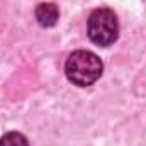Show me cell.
Returning <instances> with one entry per match:
<instances>
[{
    "label": "cell",
    "instance_id": "cell-3",
    "mask_svg": "<svg viewBox=\"0 0 146 146\" xmlns=\"http://www.w3.org/2000/svg\"><path fill=\"white\" fill-rule=\"evenodd\" d=\"M34 15L41 27H54L60 21V9L53 2H42L37 3Z\"/></svg>",
    "mask_w": 146,
    "mask_h": 146
},
{
    "label": "cell",
    "instance_id": "cell-4",
    "mask_svg": "<svg viewBox=\"0 0 146 146\" xmlns=\"http://www.w3.org/2000/svg\"><path fill=\"white\" fill-rule=\"evenodd\" d=\"M0 146H29V141L22 133L10 131L0 138Z\"/></svg>",
    "mask_w": 146,
    "mask_h": 146
},
{
    "label": "cell",
    "instance_id": "cell-1",
    "mask_svg": "<svg viewBox=\"0 0 146 146\" xmlns=\"http://www.w3.org/2000/svg\"><path fill=\"white\" fill-rule=\"evenodd\" d=\"M102 72H104L102 60L95 53L87 49L73 51L65 63L66 78L70 80V83L82 88L94 85L102 76Z\"/></svg>",
    "mask_w": 146,
    "mask_h": 146
},
{
    "label": "cell",
    "instance_id": "cell-2",
    "mask_svg": "<svg viewBox=\"0 0 146 146\" xmlns=\"http://www.w3.org/2000/svg\"><path fill=\"white\" fill-rule=\"evenodd\" d=\"M87 36L100 48L112 46L119 37V21L115 12L107 7H99L92 10L87 19Z\"/></svg>",
    "mask_w": 146,
    "mask_h": 146
}]
</instances>
